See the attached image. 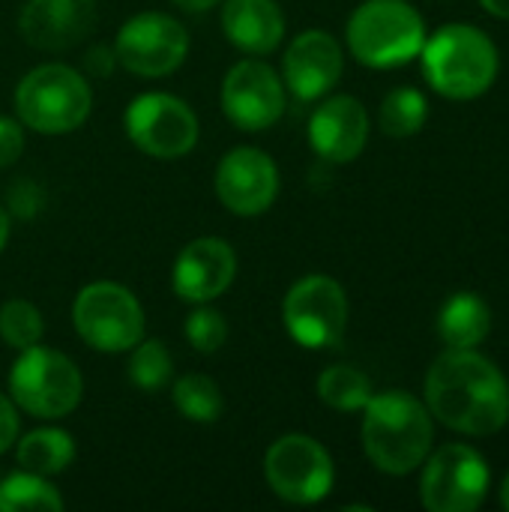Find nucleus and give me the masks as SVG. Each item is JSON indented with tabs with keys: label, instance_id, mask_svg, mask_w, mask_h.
Here are the masks:
<instances>
[{
	"label": "nucleus",
	"instance_id": "473e14b6",
	"mask_svg": "<svg viewBox=\"0 0 509 512\" xmlns=\"http://www.w3.org/2000/svg\"><path fill=\"white\" fill-rule=\"evenodd\" d=\"M486 12H492L495 18H509V0H480Z\"/></svg>",
	"mask_w": 509,
	"mask_h": 512
},
{
	"label": "nucleus",
	"instance_id": "5701e85b",
	"mask_svg": "<svg viewBox=\"0 0 509 512\" xmlns=\"http://www.w3.org/2000/svg\"><path fill=\"white\" fill-rule=\"evenodd\" d=\"M318 396L327 408L333 411H363L366 402L372 399V381L366 372H360L351 363H336L327 366L318 378Z\"/></svg>",
	"mask_w": 509,
	"mask_h": 512
},
{
	"label": "nucleus",
	"instance_id": "7ed1b4c3",
	"mask_svg": "<svg viewBox=\"0 0 509 512\" xmlns=\"http://www.w3.org/2000/svg\"><path fill=\"white\" fill-rule=\"evenodd\" d=\"M420 54L432 90L456 102L483 96L501 69L495 42L474 24H444L426 36Z\"/></svg>",
	"mask_w": 509,
	"mask_h": 512
},
{
	"label": "nucleus",
	"instance_id": "1a4fd4ad",
	"mask_svg": "<svg viewBox=\"0 0 509 512\" xmlns=\"http://www.w3.org/2000/svg\"><path fill=\"white\" fill-rule=\"evenodd\" d=\"M264 477L276 498H282L285 504L309 507L333 492L336 468L321 441L291 432L270 444L264 456Z\"/></svg>",
	"mask_w": 509,
	"mask_h": 512
},
{
	"label": "nucleus",
	"instance_id": "bb28decb",
	"mask_svg": "<svg viewBox=\"0 0 509 512\" xmlns=\"http://www.w3.org/2000/svg\"><path fill=\"white\" fill-rule=\"evenodd\" d=\"M42 333H45L42 312L30 300L12 297L0 306V339L9 348H15V351L33 348L42 342Z\"/></svg>",
	"mask_w": 509,
	"mask_h": 512
},
{
	"label": "nucleus",
	"instance_id": "b1692460",
	"mask_svg": "<svg viewBox=\"0 0 509 512\" xmlns=\"http://www.w3.org/2000/svg\"><path fill=\"white\" fill-rule=\"evenodd\" d=\"M171 399L189 423H216L225 411L219 384L201 372L180 375L171 387Z\"/></svg>",
	"mask_w": 509,
	"mask_h": 512
},
{
	"label": "nucleus",
	"instance_id": "f8f14e48",
	"mask_svg": "<svg viewBox=\"0 0 509 512\" xmlns=\"http://www.w3.org/2000/svg\"><path fill=\"white\" fill-rule=\"evenodd\" d=\"M489 495V465L468 444H447L426 456L420 501L429 512H474Z\"/></svg>",
	"mask_w": 509,
	"mask_h": 512
},
{
	"label": "nucleus",
	"instance_id": "2eb2a0df",
	"mask_svg": "<svg viewBox=\"0 0 509 512\" xmlns=\"http://www.w3.org/2000/svg\"><path fill=\"white\" fill-rule=\"evenodd\" d=\"M237 276V255L228 240L198 237L180 249L171 270V288L183 303H213Z\"/></svg>",
	"mask_w": 509,
	"mask_h": 512
},
{
	"label": "nucleus",
	"instance_id": "c756f323",
	"mask_svg": "<svg viewBox=\"0 0 509 512\" xmlns=\"http://www.w3.org/2000/svg\"><path fill=\"white\" fill-rule=\"evenodd\" d=\"M21 435V420H18V405L0 393V453H6Z\"/></svg>",
	"mask_w": 509,
	"mask_h": 512
},
{
	"label": "nucleus",
	"instance_id": "f03ea898",
	"mask_svg": "<svg viewBox=\"0 0 509 512\" xmlns=\"http://www.w3.org/2000/svg\"><path fill=\"white\" fill-rule=\"evenodd\" d=\"M363 411V450L381 474L405 477L426 462L435 429L429 408L417 396L405 390L372 393Z\"/></svg>",
	"mask_w": 509,
	"mask_h": 512
},
{
	"label": "nucleus",
	"instance_id": "f257e3e1",
	"mask_svg": "<svg viewBox=\"0 0 509 512\" xmlns=\"http://www.w3.org/2000/svg\"><path fill=\"white\" fill-rule=\"evenodd\" d=\"M426 408L447 429L486 438L509 423V384L489 357L450 348L426 375Z\"/></svg>",
	"mask_w": 509,
	"mask_h": 512
},
{
	"label": "nucleus",
	"instance_id": "6e6552de",
	"mask_svg": "<svg viewBox=\"0 0 509 512\" xmlns=\"http://www.w3.org/2000/svg\"><path fill=\"white\" fill-rule=\"evenodd\" d=\"M129 141L150 159H183L195 150L201 126L195 111L174 93H138L123 114Z\"/></svg>",
	"mask_w": 509,
	"mask_h": 512
},
{
	"label": "nucleus",
	"instance_id": "39448f33",
	"mask_svg": "<svg viewBox=\"0 0 509 512\" xmlns=\"http://www.w3.org/2000/svg\"><path fill=\"white\" fill-rule=\"evenodd\" d=\"M90 108L93 90L87 78L66 63H42L15 87V114L39 135H69L81 129Z\"/></svg>",
	"mask_w": 509,
	"mask_h": 512
},
{
	"label": "nucleus",
	"instance_id": "4be33fe9",
	"mask_svg": "<svg viewBox=\"0 0 509 512\" xmlns=\"http://www.w3.org/2000/svg\"><path fill=\"white\" fill-rule=\"evenodd\" d=\"M63 507L66 504L51 486V477H39L24 468L0 477V512H60Z\"/></svg>",
	"mask_w": 509,
	"mask_h": 512
},
{
	"label": "nucleus",
	"instance_id": "dca6fc26",
	"mask_svg": "<svg viewBox=\"0 0 509 512\" xmlns=\"http://www.w3.org/2000/svg\"><path fill=\"white\" fill-rule=\"evenodd\" d=\"M345 69L342 45L327 30H303L291 39L282 57V81L300 102H315L327 96Z\"/></svg>",
	"mask_w": 509,
	"mask_h": 512
},
{
	"label": "nucleus",
	"instance_id": "f3484780",
	"mask_svg": "<svg viewBox=\"0 0 509 512\" xmlns=\"http://www.w3.org/2000/svg\"><path fill=\"white\" fill-rule=\"evenodd\" d=\"M96 24L93 0H27L18 15V33L39 51H66Z\"/></svg>",
	"mask_w": 509,
	"mask_h": 512
},
{
	"label": "nucleus",
	"instance_id": "a878e982",
	"mask_svg": "<svg viewBox=\"0 0 509 512\" xmlns=\"http://www.w3.org/2000/svg\"><path fill=\"white\" fill-rule=\"evenodd\" d=\"M174 360L165 342L159 339H141L129 354V381L144 393H159L171 384Z\"/></svg>",
	"mask_w": 509,
	"mask_h": 512
},
{
	"label": "nucleus",
	"instance_id": "c85d7f7f",
	"mask_svg": "<svg viewBox=\"0 0 509 512\" xmlns=\"http://www.w3.org/2000/svg\"><path fill=\"white\" fill-rule=\"evenodd\" d=\"M24 153V123L0 114V168H9Z\"/></svg>",
	"mask_w": 509,
	"mask_h": 512
},
{
	"label": "nucleus",
	"instance_id": "9b49d317",
	"mask_svg": "<svg viewBox=\"0 0 509 512\" xmlns=\"http://www.w3.org/2000/svg\"><path fill=\"white\" fill-rule=\"evenodd\" d=\"M189 54V30L165 12L132 15L114 39V57L141 78H165L183 66Z\"/></svg>",
	"mask_w": 509,
	"mask_h": 512
},
{
	"label": "nucleus",
	"instance_id": "0eeeda50",
	"mask_svg": "<svg viewBox=\"0 0 509 512\" xmlns=\"http://www.w3.org/2000/svg\"><path fill=\"white\" fill-rule=\"evenodd\" d=\"M72 327L99 354L132 351L144 339V309L120 282H90L72 303Z\"/></svg>",
	"mask_w": 509,
	"mask_h": 512
},
{
	"label": "nucleus",
	"instance_id": "ddd939ff",
	"mask_svg": "<svg viewBox=\"0 0 509 512\" xmlns=\"http://www.w3.org/2000/svg\"><path fill=\"white\" fill-rule=\"evenodd\" d=\"M288 90L282 75L264 60H240L222 81V111L243 132H264L285 114Z\"/></svg>",
	"mask_w": 509,
	"mask_h": 512
},
{
	"label": "nucleus",
	"instance_id": "f704fd0d",
	"mask_svg": "<svg viewBox=\"0 0 509 512\" xmlns=\"http://www.w3.org/2000/svg\"><path fill=\"white\" fill-rule=\"evenodd\" d=\"M501 504H504V510H509V474L501 483Z\"/></svg>",
	"mask_w": 509,
	"mask_h": 512
},
{
	"label": "nucleus",
	"instance_id": "412c9836",
	"mask_svg": "<svg viewBox=\"0 0 509 512\" xmlns=\"http://www.w3.org/2000/svg\"><path fill=\"white\" fill-rule=\"evenodd\" d=\"M15 459L24 471H33L39 477L63 474L75 459V441L69 432L57 426H42L15 441Z\"/></svg>",
	"mask_w": 509,
	"mask_h": 512
},
{
	"label": "nucleus",
	"instance_id": "aec40b11",
	"mask_svg": "<svg viewBox=\"0 0 509 512\" xmlns=\"http://www.w3.org/2000/svg\"><path fill=\"white\" fill-rule=\"evenodd\" d=\"M492 330V312L489 303L474 291L453 294L441 315H438V333L447 348H477Z\"/></svg>",
	"mask_w": 509,
	"mask_h": 512
},
{
	"label": "nucleus",
	"instance_id": "7c9ffc66",
	"mask_svg": "<svg viewBox=\"0 0 509 512\" xmlns=\"http://www.w3.org/2000/svg\"><path fill=\"white\" fill-rule=\"evenodd\" d=\"M117 63V57H114V48H93L90 54H87V66H90V72L93 75H108L111 72V66Z\"/></svg>",
	"mask_w": 509,
	"mask_h": 512
},
{
	"label": "nucleus",
	"instance_id": "9d476101",
	"mask_svg": "<svg viewBox=\"0 0 509 512\" xmlns=\"http://www.w3.org/2000/svg\"><path fill=\"white\" fill-rule=\"evenodd\" d=\"M282 324L306 351H324L342 342L348 327L345 288L321 273L294 282L282 300Z\"/></svg>",
	"mask_w": 509,
	"mask_h": 512
},
{
	"label": "nucleus",
	"instance_id": "6ab92c4d",
	"mask_svg": "<svg viewBox=\"0 0 509 512\" xmlns=\"http://www.w3.org/2000/svg\"><path fill=\"white\" fill-rule=\"evenodd\" d=\"M222 30L234 48L261 57L279 48L285 36V15L276 0H225Z\"/></svg>",
	"mask_w": 509,
	"mask_h": 512
},
{
	"label": "nucleus",
	"instance_id": "393cba45",
	"mask_svg": "<svg viewBox=\"0 0 509 512\" xmlns=\"http://www.w3.org/2000/svg\"><path fill=\"white\" fill-rule=\"evenodd\" d=\"M429 117V102L420 90L414 87H396L384 96L381 111H378V123L381 132L390 138H411L423 129Z\"/></svg>",
	"mask_w": 509,
	"mask_h": 512
},
{
	"label": "nucleus",
	"instance_id": "2f4dec72",
	"mask_svg": "<svg viewBox=\"0 0 509 512\" xmlns=\"http://www.w3.org/2000/svg\"><path fill=\"white\" fill-rule=\"evenodd\" d=\"M171 3H177V6L186 9V12H207V9H213L219 0H171Z\"/></svg>",
	"mask_w": 509,
	"mask_h": 512
},
{
	"label": "nucleus",
	"instance_id": "4468645a",
	"mask_svg": "<svg viewBox=\"0 0 509 512\" xmlns=\"http://www.w3.org/2000/svg\"><path fill=\"white\" fill-rule=\"evenodd\" d=\"M213 189L234 216H261L279 195V168L258 147H234L219 159Z\"/></svg>",
	"mask_w": 509,
	"mask_h": 512
},
{
	"label": "nucleus",
	"instance_id": "cd10ccee",
	"mask_svg": "<svg viewBox=\"0 0 509 512\" xmlns=\"http://www.w3.org/2000/svg\"><path fill=\"white\" fill-rule=\"evenodd\" d=\"M183 336L186 342L198 351V354H216L225 339H228V321L222 312L210 309L207 303H198L183 324Z\"/></svg>",
	"mask_w": 509,
	"mask_h": 512
},
{
	"label": "nucleus",
	"instance_id": "423d86ee",
	"mask_svg": "<svg viewBox=\"0 0 509 512\" xmlns=\"http://www.w3.org/2000/svg\"><path fill=\"white\" fill-rule=\"evenodd\" d=\"M9 399L36 420H63L81 405L84 378L63 351L33 345L9 369Z\"/></svg>",
	"mask_w": 509,
	"mask_h": 512
},
{
	"label": "nucleus",
	"instance_id": "20e7f679",
	"mask_svg": "<svg viewBox=\"0 0 509 512\" xmlns=\"http://www.w3.org/2000/svg\"><path fill=\"white\" fill-rule=\"evenodd\" d=\"M345 39L363 66L396 69L423 51L426 21L408 0H366L348 18Z\"/></svg>",
	"mask_w": 509,
	"mask_h": 512
},
{
	"label": "nucleus",
	"instance_id": "72a5a7b5",
	"mask_svg": "<svg viewBox=\"0 0 509 512\" xmlns=\"http://www.w3.org/2000/svg\"><path fill=\"white\" fill-rule=\"evenodd\" d=\"M9 231H12V222H9V213L0 207V252L6 249V243H9Z\"/></svg>",
	"mask_w": 509,
	"mask_h": 512
},
{
	"label": "nucleus",
	"instance_id": "a211bd4d",
	"mask_svg": "<svg viewBox=\"0 0 509 512\" xmlns=\"http://www.w3.org/2000/svg\"><path fill=\"white\" fill-rule=\"evenodd\" d=\"M369 141V114L354 96H330L309 117L312 150L333 165L354 162Z\"/></svg>",
	"mask_w": 509,
	"mask_h": 512
}]
</instances>
